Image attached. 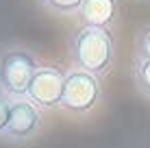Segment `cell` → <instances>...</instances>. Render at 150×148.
<instances>
[{
    "mask_svg": "<svg viewBox=\"0 0 150 148\" xmlns=\"http://www.w3.org/2000/svg\"><path fill=\"white\" fill-rule=\"evenodd\" d=\"M70 55L79 70L105 76L109 74L115 61V44L109 28L98 26H81L70 39Z\"/></svg>",
    "mask_w": 150,
    "mask_h": 148,
    "instance_id": "obj_1",
    "label": "cell"
},
{
    "mask_svg": "<svg viewBox=\"0 0 150 148\" xmlns=\"http://www.w3.org/2000/svg\"><path fill=\"white\" fill-rule=\"evenodd\" d=\"M37 70V59L30 50L7 48L0 55V91L13 98L26 96L28 85Z\"/></svg>",
    "mask_w": 150,
    "mask_h": 148,
    "instance_id": "obj_2",
    "label": "cell"
},
{
    "mask_svg": "<svg viewBox=\"0 0 150 148\" xmlns=\"http://www.w3.org/2000/svg\"><path fill=\"white\" fill-rule=\"evenodd\" d=\"M102 87L100 79L85 70H70L65 74V87L63 96H61V107L70 113H87L100 103Z\"/></svg>",
    "mask_w": 150,
    "mask_h": 148,
    "instance_id": "obj_3",
    "label": "cell"
},
{
    "mask_svg": "<svg viewBox=\"0 0 150 148\" xmlns=\"http://www.w3.org/2000/svg\"><path fill=\"white\" fill-rule=\"evenodd\" d=\"M41 129V115L39 109L30 100L13 98L9 109V122L4 137L11 142H28L39 133Z\"/></svg>",
    "mask_w": 150,
    "mask_h": 148,
    "instance_id": "obj_4",
    "label": "cell"
},
{
    "mask_svg": "<svg viewBox=\"0 0 150 148\" xmlns=\"http://www.w3.org/2000/svg\"><path fill=\"white\" fill-rule=\"evenodd\" d=\"M65 87V74L57 68H39L35 72L33 81L28 85L26 98L33 105H39L44 109H50L54 105H61V96Z\"/></svg>",
    "mask_w": 150,
    "mask_h": 148,
    "instance_id": "obj_5",
    "label": "cell"
},
{
    "mask_svg": "<svg viewBox=\"0 0 150 148\" xmlns=\"http://www.w3.org/2000/svg\"><path fill=\"white\" fill-rule=\"evenodd\" d=\"M117 13V0H85L81 7L83 26H98V28H111Z\"/></svg>",
    "mask_w": 150,
    "mask_h": 148,
    "instance_id": "obj_6",
    "label": "cell"
},
{
    "mask_svg": "<svg viewBox=\"0 0 150 148\" xmlns=\"http://www.w3.org/2000/svg\"><path fill=\"white\" fill-rule=\"evenodd\" d=\"M133 76H135V87H137V91L144 96V98L150 100V59H139L137 57Z\"/></svg>",
    "mask_w": 150,
    "mask_h": 148,
    "instance_id": "obj_7",
    "label": "cell"
},
{
    "mask_svg": "<svg viewBox=\"0 0 150 148\" xmlns=\"http://www.w3.org/2000/svg\"><path fill=\"white\" fill-rule=\"evenodd\" d=\"M83 2H85V0H39V4L46 11H52V13H59V15L79 13Z\"/></svg>",
    "mask_w": 150,
    "mask_h": 148,
    "instance_id": "obj_8",
    "label": "cell"
},
{
    "mask_svg": "<svg viewBox=\"0 0 150 148\" xmlns=\"http://www.w3.org/2000/svg\"><path fill=\"white\" fill-rule=\"evenodd\" d=\"M137 57L150 59V26H146L137 37Z\"/></svg>",
    "mask_w": 150,
    "mask_h": 148,
    "instance_id": "obj_9",
    "label": "cell"
},
{
    "mask_svg": "<svg viewBox=\"0 0 150 148\" xmlns=\"http://www.w3.org/2000/svg\"><path fill=\"white\" fill-rule=\"evenodd\" d=\"M9 109H11V100L7 94L0 91V137L7 133V122H9Z\"/></svg>",
    "mask_w": 150,
    "mask_h": 148,
    "instance_id": "obj_10",
    "label": "cell"
}]
</instances>
